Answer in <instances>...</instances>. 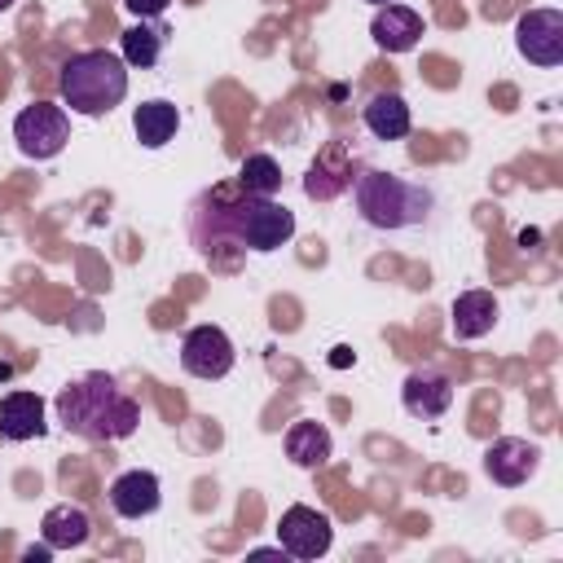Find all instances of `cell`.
Returning a JSON list of instances; mask_svg holds the SVG:
<instances>
[{"label":"cell","mask_w":563,"mask_h":563,"mask_svg":"<svg viewBox=\"0 0 563 563\" xmlns=\"http://www.w3.org/2000/svg\"><path fill=\"white\" fill-rule=\"evenodd\" d=\"M57 418L84 440H128L141 422V409L119 391L110 374H84L79 383L57 391Z\"/></svg>","instance_id":"obj_2"},{"label":"cell","mask_w":563,"mask_h":563,"mask_svg":"<svg viewBox=\"0 0 563 563\" xmlns=\"http://www.w3.org/2000/svg\"><path fill=\"white\" fill-rule=\"evenodd\" d=\"M282 444H286V457H290L295 466H303V471L325 466L330 453H334V440H330L325 422H317V418H299V422H290Z\"/></svg>","instance_id":"obj_15"},{"label":"cell","mask_w":563,"mask_h":563,"mask_svg":"<svg viewBox=\"0 0 563 563\" xmlns=\"http://www.w3.org/2000/svg\"><path fill=\"white\" fill-rule=\"evenodd\" d=\"M400 400L413 418L431 422V418H444L449 405H453V378L440 374V369H413L400 387Z\"/></svg>","instance_id":"obj_10"},{"label":"cell","mask_w":563,"mask_h":563,"mask_svg":"<svg viewBox=\"0 0 563 563\" xmlns=\"http://www.w3.org/2000/svg\"><path fill=\"white\" fill-rule=\"evenodd\" d=\"M158 53H163V31L150 18H141L136 26H128L119 35V57L128 62V70H150L158 62Z\"/></svg>","instance_id":"obj_19"},{"label":"cell","mask_w":563,"mask_h":563,"mask_svg":"<svg viewBox=\"0 0 563 563\" xmlns=\"http://www.w3.org/2000/svg\"><path fill=\"white\" fill-rule=\"evenodd\" d=\"M537 466H541V449L528 444V440H519V435H501V440H493L484 449V475L493 484H501V488L528 484L537 475Z\"/></svg>","instance_id":"obj_9"},{"label":"cell","mask_w":563,"mask_h":563,"mask_svg":"<svg viewBox=\"0 0 563 563\" xmlns=\"http://www.w3.org/2000/svg\"><path fill=\"white\" fill-rule=\"evenodd\" d=\"M238 185L246 194H260V198H277L282 189V163L273 154H246L242 167H238Z\"/></svg>","instance_id":"obj_20"},{"label":"cell","mask_w":563,"mask_h":563,"mask_svg":"<svg viewBox=\"0 0 563 563\" xmlns=\"http://www.w3.org/2000/svg\"><path fill=\"white\" fill-rule=\"evenodd\" d=\"M449 325H453V339L471 343V339H484L493 325H497V299L493 290H462L449 308Z\"/></svg>","instance_id":"obj_14"},{"label":"cell","mask_w":563,"mask_h":563,"mask_svg":"<svg viewBox=\"0 0 563 563\" xmlns=\"http://www.w3.org/2000/svg\"><path fill=\"white\" fill-rule=\"evenodd\" d=\"M347 361H352V347H334V356H330V365H339V369H343Z\"/></svg>","instance_id":"obj_23"},{"label":"cell","mask_w":563,"mask_h":563,"mask_svg":"<svg viewBox=\"0 0 563 563\" xmlns=\"http://www.w3.org/2000/svg\"><path fill=\"white\" fill-rule=\"evenodd\" d=\"M158 501H163V484L154 471H123L110 484V510L119 519H145L158 510Z\"/></svg>","instance_id":"obj_12"},{"label":"cell","mask_w":563,"mask_h":563,"mask_svg":"<svg viewBox=\"0 0 563 563\" xmlns=\"http://www.w3.org/2000/svg\"><path fill=\"white\" fill-rule=\"evenodd\" d=\"M48 431V422H44V396L40 391H26V387H18V391H9V396H0V435L4 440H40Z\"/></svg>","instance_id":"obj_13"},{"label":"cell","mask_w":563,"mask_h":563,"mask_svg":"<svg viewBox=\"0 0 563 563\" xmlns=\"http://www.w3.org/2000/svg\"><path fill=\"white\" fill-rule=\"evenodd\" d=\"M369 35L383 53H409L418 40H422V13L409 9V4H378L374 9V22H369Z\"/></svg>","instance_id":"obj_11"},{"label":"cell","mask_w":563,"mask_h":563,"mask_svg":"<svg viewBox=\"0 0 563 563\" xmlns=\"http://www.w3.org/2000/svg\"><path fill=\"white\" fill-rule=\"evenodd\" d=\"M176 128H180V110H176L172 101H163V97L141 101V106L132 110V132H136V141H141L145 150H163V145L176 136Z\"/></svg>","instance_id":"obj_17"},{"label":"cell","mask_w":563,"mask_h":563,"mask_svg":"<svg viewBox=\"0 0 563 563\" xmlns=\"http://www.w3.org/2000/svg\"><path fill=\"white\" fill-rule=\"evenodd\" d=\"M167 4L172 0H123V9L136 18H158V13H167Z\"/></svg>","instance_id":"obj_21"},{"label":"cell","mask_w":563,"mask_h":563,"mask_svg":"<svg viewBox=\"0 0 563 563\" xmlns=\"http://www.w3.org/2000/svg\"><path fill=\"white\" fill-rule=\"evenodd\" d=\"M4 9H13V0H0V13H4Z\"/></svg>","instance_id":"obj_25"},{"label":"cell","mask_w":563,"mask_h":563,"mask_svg":"<svg viewBox=\"0 0 563 563\" xmlns=\"http://www.w3.org/2000/svg\"><path fill=\"white\" fill-rule=\"evenodd\" d=\"M57 92H62V106L70 114L101 119L128 97V62L110 48H84V53L62 62Z\"/></svg>","instance_id":"obj_3"},{"label":"cell","mask_w":563,"mask_h":563,"mask_svg":"<svg viewBox=\"0 0 563 563\" xmlns=\"http://www.w3.org/2000/svg\"><path fill=\"white\" fill-rule=\"evenodd\" d=\"M48 554H53V545H48V541H44V545H31V550H22V559H26V563H44Z\"/></svg>","instance_id":"obj_22"},{"label":"cell","mask_w":563,"mask_h":563,"mask_svg":"<svg viewBox=\"0 0 563 563\" xmlns=\"http://www.w3.org/2000/svg\"><path fill=\"white\" fill-rule=\"evenodd\" d=\"M352 202L361 211V220L369 229H409V224H422L427 211H431V189L418 185V180H405L396 172H361L352 180Z\"/></svg>","instance_id":"obj_4"},{"label":"cell","mask_w":563,"mask_h":563,"mask_svg":"<svg viewBox=\"0 0 563 563\" xmlns=\"http://www.w3.org/2000/svg\"><path fill=\"white\" fill-rule=\"evenodd\" d=\"M330 541H334L330 515H321V510H312V506H286V510H282V523H277V545H282V554L308 563V559H321V554L330 550Z\"/></svg>","instance_id":"obj_7"},{"label":"cell","mask_w":563,"mask_h":563,"mask_svg":"<svg viewBox=\"0 0 563 563\" xmlns=\"http://www.w3.org/2000/svg\"><path fill=\"white\" fill-rule=\"evenodd\" d=\"M13 141L26 158L44 163V158H57L70 141V114L66 106H53V101H31L26 110H18L13 119Z\"/></svg>","instance_id":"obj_5"},{"label":"cell","mask_w":563,"mask_h":563,"mask_svg":"<svg viewBox=\"0 0 563 563\" xmlns=\"http://www.w3.org/2000/svg\"><path fill=\"white\" fill-rule=\"evenodd\" d=\"M365 4H374V9H378V4H391V0H365Z\"/></svg>","instance_id":"obj_24"},{"label":"cell","mask_w":563,"mask_h":563,"mask_svg":"<svg viewBox=\"0 0 563 563\" xmlns=\"http://www.w3.org/2000/svg\"><path fill=\"white\" fill-rule=\"evenodd\" d=\"M233 361H238V352H233V339L220 330V325H211V321H202V325H194L185 339H180V369L185 374H194V378H224L229 369H233Z\"/></svg>","instance_id":"obj_6"},{"label":"cell","mask_w":563,"mask_h":563,"mask_svg":"<svg viewBox=\"0 0 563 563\" xmlns=\"http://www.w3.org/2000/svg\"><path fill=\"white\" fill-rule=\"evenodd\" d=\"M515 48L541 70H554L563 62V13L559 9H528L515 26Z\"/></svg>","instance_id":"obj_8"},{"label":"cell","mask_w":563,"mask_h":563,"mask_svg":"<svg viewBox=\"0 0 563 563\" xmlns=\"http://www.w3.org/2000/svg\"><path fill=\"white\" fill-rule=\"evenodd\" d=\"M290 238H295V211L282 207L277 198H260L246 189L238 198H224V189H211L194 207V246L202 255H216L220 246L268 255Z\"/></svg>","instance_id":"obj_1"},{"label":"cell","mask_w":563,"mask_h":563,"mask_svg":"<svg viewBox=\"0 0 563 563\" xmlns=\"http://www.w3.org/2000/svg\"><path fill=\"white\" fill-rule=\"evenodd\" d=\"M361 119H365L369 136H378V141H400V136H409V128H413L409 101H405L400 92H374V97L361 106Z\"/></svg>","instance_id":"obj_16"},{"label":"cell","mask_w":563,"mask_h":563,"mask_svg":"<svg viewBox=\"0 0 563 563\" xmlns=\"http://www.w3.org/2000/svg\"><path fill=\"white\" fill-rule=\"evenodd\" d=\"M40 537H44L53 550H79V545L92 537V519H88V510L62 501V506H53V510L44 515Z\"/></svg>","instance_id":"obj_18"}]
</instances>
